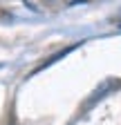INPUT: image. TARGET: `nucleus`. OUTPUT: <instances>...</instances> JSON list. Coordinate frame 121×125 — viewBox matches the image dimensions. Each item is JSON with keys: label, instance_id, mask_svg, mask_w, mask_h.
Masks as SVG:
<instances>
[]
</instances>
